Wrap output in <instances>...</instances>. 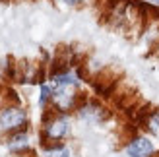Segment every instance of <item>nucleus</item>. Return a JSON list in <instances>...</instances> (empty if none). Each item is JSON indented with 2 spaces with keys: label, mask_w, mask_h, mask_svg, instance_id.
<instances>
[{
  "label": "nucleus",
  "mask_w": 159,
  "mask_h": 157,
  "mask_svg": "<svg viewBox=\"0 0 159 157\" xmlns=\"http://www.w3.org/2000/svg\"><path fill=\"white\" fill-rule=\"evenodd\" d=\"M25 122V113L18 107H8L0 113V128L2 130H16Z\"/></svg>",
  "instance_id": "f257e3e1"
},
{
  "label": "nucleus",
  "mask_w": 159,
  "mask_h": 157,
  "mask_svg": "<svg viewBox=\"0 0 159 157\" xmlns=\"http://www.w3.org/2000/svg\"><path fill=\"white\" fill-rule=\"evenodd\" d=\"M68 132V122L62 116H52L49 122H45V138L49 140H60Z\"/></svg>",
  "instance_id": "f03ea898"
},
{
  "label": "nucleus",
  "mask_w": 159,
  "mask_h": 157,
  "mask_svg": "<svg viewBox=\"0 0 159 157\" xmlns=\"http://www.w3.org/2000/svg\"><path fill=\"white\" fill-rule=\"evenodd\" d=\"M126 153L130 157H149L153 153V144L148 138H134L126 146Z\"/></svg>",
  "instance_id": "7ed1b4c3"
},
{
  "label": "nucleus",
  "mask_w": 159,
  "mask_h": 157,
  "mask_svg": "<svg viewBox=\"0 0 159 157\" xmlns=\"http://www.w3.org/2000/svg\"><path fill=\"white\" fill-rule=\"evenodd\" d=\"M80 116L85 120H91V122H97V120H103L107 116L105 109L95 105V103H84L82 107H80Z\"/></svg>",
  "instance_id": "20e7f679"
},
{
  "label": "nucleus",
  "mask_w": 159,
  "mask_h": 157,
  "mask_svg": "<svg viewBox=\"0 0 159 157\" xmlns=\"http://www.w3.org/2000/svg\"><path fill=\"white\" fill-rule=\"evenodd\" d=\"M27 146H29V138L23 132H18V134H14L8 140V147L12 151H23V150H27Z\"/></svg>",
  "instance_id": "39448f33"
},
{
  "label": "nucleus",
  "mask_w": 159,
  "mask_h": 157,
  "mask_svg": "<svg viewBox=\"0 0 159 157\" xmlns=\"http://www.w3.org/2000/svg\"><path fill=\"white\" fill-rule=\"evenodd\" d=\"M45 157H70V151L66 147H62V146H52V147L47 150Z\"/></svg>",
  "instance_id": "423d86ee"
},
{
  "label": "nucleus",
  "mask_w": 159,
  "mask_h": 157,
  "mask_svg": "<svg viewBox=\"0 0 159 157\" xmlns=\"http://www.w3.org/2000/svg\"><path fill=\"white\" fill-rule=\"evenodd\" d=\"M146 124H148V128L152 130L155 136H159V114H152V116L148 119Z\"/></svg>",
  "instance_id": "0eeeda50"
},
{
  "label": "nucleus",
  "mask_w": 159,
  "mask_h": 157,
  "mask_svg": "<svg viewBox=\"0 0 159 157\" xmlns=\"http://www.w3.org/2000/svg\"><path fill=\"white\" fill-rule=\"evenodd\" d=\"M49 99H51V89L47 85H41V105H45Z\"/></svg>",
  "instance_id": "6e6552de"
},
{
  "label": "nucleus",
  "mask_w": 159,
  "mask_h": 157,
  "mask_svg": "<svg viewBox=\"0 0 159 157\" xmlns=\"http://www.w3.org/2000/svg\"><path fill=\"white\" fill-rule=\"evenodd\" d=\"M64 2H68V4H78V2H84V0H64Z\"/></svg>",
  "instance_id": "1a4fd4ad"
},
{
  "label": "nucleus",
  "mask_w": 159,
  "mask_h": 157,
  "mask_svg": "<svg viewBox=\"0 0 159 157\" xmlns=\"http://www.w3.org/2000/svg\"><path fill=\"white\" fill-rule=\"evenodd\" d=\"M149 2H159V0H149Z\"/></svg>",
  "instance_id": "9d476101"
}]
</instances>
